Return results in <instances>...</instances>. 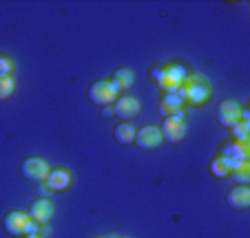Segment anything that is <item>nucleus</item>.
<instances>
[{"mask_svg": "<svg viewBox=\"0 0 250 238\" xmlns=\"http://www.w3.org/2000/svg\"><path fill=\"white\" fill-rule=\"evenodd\" d=\"M177 95L184 104L188 106H204L210 99V84L208 79L199 73H188L184 77V82L177 89Z\"/></svg>", "mask_w": 250, "mask_h": 238, "instance_id": "obj_1", "label": "nucleus"}, {"mask_svg": "<svg viewBox=\"0 0 250 238\" xmlns=\"http://www.w3.org/2000/svg\"><path fill=\"white\" fill-rule=\"evenodd\" d=\"M186 69L182 64H168V66H157L153 71V79H155V84L164 91L166 95L168 93H177L180 84L184 82L186 77Z\"/></svg>", "mask_w": 250, "mask_h": 238, "instance_id": "obj_2", "label": "nucleus"}, {"mask_svg": "<svg viewBox=\"0 0 250 238\" xmlns=\"http://www.w3.org/2000/svg\"><path fill=\"white\" fill-rule=\"evenodd\" d=\"M2 227H5V232L9 236H16V238H24L29 234H40V225L33 223L27 212H20V210L9 212L5 216V220H2Z\"/></svg>", "mask_w": 250, "mask_h": 238, "instance_id": "obj_3", "label": "nucleus"}, {"mask_svg": "<svg viewBox=\"0 0 250 238\" xmlns=\"http://www.w3.org/2000/svg\"><path fill=\"white\" fill-rule=\"evenodd\" d=\"M118 97H120V93H118V89L111 84V79H100V82L91 84V89H89V99L102 108L113 106Z\"/></svg>", "mask_w": 250, "mask_h": 238, "instance_id": "obj_4", "label": "nucleus"}, {"mask_svg": "<svg viewBox=\"0 0 250 238\" xmlns=\"http://www.w3.org/2000/svg\"><path fill=\"white\" fill-rule=\"evenodd\" d=\"M20 172H22V177L31 183H44L49 177V172H51V165L40 157H29L22 161Z\"/></svg>", "mask_w": 250, "mask_h": 238, "instance_id": "obj_5", "label": "nucleus"}, {"mask_svg": "<svg viewBox=\"0 0 250 238\" xmlns=\"http://www.w3.org/2000/svg\"><path fill=\"white\" fill-rule=\"evenodd\" d=\"M162 130L157 126H144L135 132V141L133 144L140 150H155L162 146Z\"/></svg>", "mask_w": 250, "mask_h": 238, "instance_id": "obj_6", "label": "nucleus"}, {"mask_svg": "<svg viewBox=\"0 0 250 238\" xmlns=\"http://www.w3.org/2000/svg\"><path fill=\"white\" fill-rule=\"evenodd\" d=\"M217 122L224 128H235L241 122V106L237 102H232V99L222 102L217 106Z\"/></svg>", "mask_w": 250, "mask_h": 238, "instance_id": "obj_7", "label": "nucleus"}, {"mask_svg": "<svg viewBox=\"0 0 250 238\" xmlns=\"http://www.w3.org/2000/svg\"><path fill=\"white\" fill-rule=\"evenodd\" d=\"M160 112L164 117H173V119H180V122H184V102L180 99V95L177 93H168L162 97L160 102Z\"/></svg>", "mask_w": 250, "mask_h": 238, "instance_id": "obj_8", "label": "nucleus"}, {"mask_svg": "<svg viewBox=\"0 0 250 238\" xmlns=\"http://www.w3.org/2000/svg\"><path fill=\"white\" fill-rule=\"evenodd\" d=\"M27 214L33 223L47 225L49 220L53 219V203L49 201V199H36V201L31 203V207H29Z\"/></svg>", "mask_w": 250, "mask_h": 238, "instance_id": "obj_9", "label": "nucleus"}, {"mask_svg": "<svg viewBox=\"0 0 250 238\" xmlns=\"http://www.w3.org/2000/svg\"><path fill=\"white\" fill-rule=\"evenodd\" d=\"M162 139L168 141V144H177L186 137V126L184 122L180 119H173V117H164V122H162Z\"/></svg>", "mask_w": 250, "mask_h": 238, "instance_id": "obj_10", "label": "nucleus"}, {"mask_svg": "<svg viewBox=\"0 0 250 238\" xmlns=\"http://www.w3.org/2000/svg\"><path fill=\"white\" fill-rule=\"evenodd\" d=\"M113 115L120 117V119H124V122H128V119L140 115V102H137L135 97H131V95L118 97L113 104Z\"/></svg>", "mask_w": 250, "mask_h": 238, "instance_id": "obj_11", "label": "nucleus"}, {"mask_svg": "<svg viewBox=\"0 0 250 238\" xmlns=\"http://www.w3.org/2000/svg\"><path fill=\"white\" fill-rule=\"evenodd\" d=\"M44 183L51 192H64L71 185V172L66 168H53Z\"/></svg>", "mask_w": 250, "mask_h": 238, "instance_id": "obj_12", "label": "nucleus"}, {"mask_svg": "<svg viewBox=\"0 0 250 238\" xmlns=\"http://www.w3.org/2000/svg\"><path fill=\"white\" fill-rule=\"evenodd\" d=\"M228 205L232 210H248L250 207V190L248 185H239V187H232L228 192Z\"/></svg>", "mask_w": 250, "mask_h": 238, "instance_id": "obj_13", "label": "nucleus"}, {"mask_svg": "<svg viewBox=\"0 0 250 238\" xmlns=\"http://www.w3.org/2000/svg\"><path fill=\"white\" fill-rule=\"evenodd\" d=\"M222 157L237 159V161H248L250 159V144H244V141H232V144L224 146Z\"/></svg>", "mask_w": 250, "mask_h": 238, "instance_id": "obj_14", "label": "nucleus"}, {"mask_svg": "<svg viewBox=\"0 0 250 238\" xmlns=\"http://www.w3.org/2000/svg\"><path fill=\"white\" fill-rule=\"evenodd\" d=\"M111 84L118 89V93H122V91H128L135 84V75H133L131 69H118L111 77Z\"/></svg>", "mask_w": 250, "mask_h": 238, "instance_id": "obj_15", "label": "nucleus"}, {"mask_svg": "<svg viewBox=\"0 0 250 238\" xmlns=\"http://www.w3.org/2000/svg\"><path fill=\"white\" fill-rule=\"evenodd\" d=\"M135 132H137V130L131 126V124H128V122H122V124H120V126L113 130V137H115V141H118V144L126 146V144H133V141H135Z\"/></svg>", "mask_w": 250, "mask_h": 238, "instance_id": "obj_16", "label": "nucleus"}, {"mask_svg": "<svg viewBox=\"0 0 250 238\" xmlns=\"http://www.w3.org/2000/svg\"><path fill=\"white\" fill-rule=\"evenodd\" d=\"M210 174L215 179H226L230 174V168H228V161L226 157H217L210 161Z\"/></svg>", "mask_w": 250, "mask_h": 238, "instance_id": "obj_17", "label": "nucleus"}, {"mask_svg": "<svg viewBox=\"0 0 250 238\" xmlns=\"http://www.w3.org/2000/svg\"><path fill=\"white\" fill-rule=\"evenodd\" d=\"M228 177H232V181L237 183V185H248L250 183V164L248 161H244V164L239 165V168H235Z\"/></svg>", "mask_w": 250, "mask_h": 238, "instance_id": "obj_18", "label": "nucleus"}, {"mask_svg": "<svg viewBox=\"0 0 250 238\" xmlns=\"http://www.w3.org/2000/svg\"><path fill=\"white\" fill-rule=\"evenodd\" d=\"M14 89H16V82L11 75H0V102H5L14 95Z\"/></svg>", "mask_w": 250, "mask_h": 238, "instance_id": "obj_19", "label": "nucleus"}, {"mask_svg": "<svg viewBox=\"0 0 250 238\" xmlns=\"http://www.w3.org/2000/svg\"><path fill=\"white\" fill-rule=\"evenodd\" d=\"M232 135H235V141H244L248 144L250 141V122H239L235 128H230Z\"/></svg>", "mask_w": 250, "mask_h": 238, "instance_id": "obj_20", "label": "nucleus"}, {"mask_svg": "<svg viewBox=\"0 0 250 238\" xmlns=\"http://www.w3.org/2000/svg\"><path fill=\"white\" fill-rule=\"evenodd\" d=\"M14 73V60L9 55L0 53V75H11Z\"/></svg>", "mask_w": 250, "mask_h": 238, "instance_id": "obj_21", "label": "nucleus"}, {"mask_svg": "<svg viewBox=\"0 0 250 238\" xmlns=\"http://www.w3.org/2000/svg\"><path fill=\"white\" fill-rule=\"evenodd\" d=\"M102 115H104V117H113V106L102 108Z\"/></svg>", "mask_w": 250, "mask_h": 238, "instance_id": "obj_22", "label": "nucleus"}, {"mask_svg": "<svg viewBox=\"0 0 250 238\" xmlns=\"http://www.w3.org/2000/svg\"><path fill=\"white\" fill-rule=\"evenodd\" d=\"M24 238H42L40 234H29V236H24Z\"/></svg>", "mask_w": 250, "mask_h": 238, "instance_id": "obj_23", "label": "nucleus"}]
</instances>
